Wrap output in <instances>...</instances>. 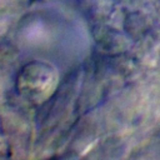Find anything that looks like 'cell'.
I'll list each match as a JSON object with an SVG mask.
<instances>
[{
    "label": "cell",
    "instance_id": "1",
    "mask_svg": "<svg viewBox=\"0 0 160 160\" xmlns=\"http://www.w3.org/2000/svg\"><path fill=\"white\" fill-rule=\"evenodd\" d=\"M24 89L21 92L24 96H28L32 100L46 98V94L51 91L54 84V76L49 70L38 69L34 65V69L24 70Z\"/></svg>",
    "mask_w": 160,
    "mask_h": 160
}]
</instances>
